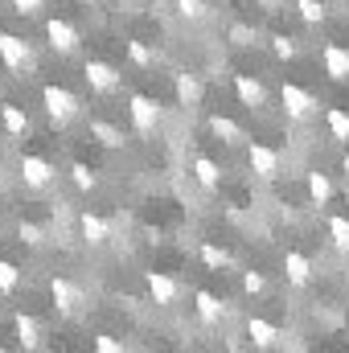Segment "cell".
Wrapping results in <instances>:
<instances>
[{"instance_id": "52a82bcc", "label": "cell", "mask_w": 349, "mask_h": 353, "mask_svg": "<svg viewBox=\"0 0 349 353\" xmlns=\"http://www.w3.org/2000/svg\"><path fill=\"white\" fill-rule=\"evenodd\" d=\"M46 41H50V50L54 54H79V46H83V37H79V29L70 25V21H62V17H50L46 21Z\"/></svg>"}, {"instance_id": "4fadbf2b", "label": "cell", "mask_w": 349, "mask_h": 353, "mask_svg": "<svg viewBox=\"0 0 349 353\" xmlns=\"http://www.w3.org/2000/svg\"><path fill=\"white\" fill-rule=\"evenodd\" d=\"M235 94H239V103L251 107V111H263V107H267V87H263L255 74H235Z\"/></svg>"}, {"instance_id": "f35d334b", "label": "cell", "mask_w": 349, "mask_h": 353, "mask_svg": "<svg viewBox=\"0 0 349 353\" xmlns=\"http://www.w3.org/2000/svg\"><path fill=\"white\" fill-rule=\"evenodd\" d=\"M341 173H346V181H349V152L341 157Z\"/></svg>"}, {"instance_id": "ac0fdd59", "label": "cell", "mask_w": 349, "mask_h": 353, "mask_svg": "<svg viewBox=\"0 0 349 353\" xmlns=\"http://www.w3.org/2000/svg\"><path fill=\"white\" fill-rule=\"evenodd\" d=\"M173 90H177V103L181 107H197L201 103V79L189 74V70H177L173 74Z\"/></svg>"}, {"instance_id": "836d02e7", "label": "cell", "mask_w": 349, "mask_h": 353, "mask_svg": "<svg viewBox=\"0 0 349 353\" xmlns=\"http://www.w3.org/2000/svg\"><path fill=\"white\" fill-rule=\"evenodd\" d=\"M243 292L247 296H263L267 292V279H263L259 271H243Z\"/></svg>"}, {"instance_id": "ffe728a7", "label": "cell", "mask_w": 349, "mask_h": 353, "mask_svg": "<svg viewBox=\"0 0 349 353\" xmlns=\"http://www.w3.org/2000/svg\"><path fill=\"white\" fill-rule=\"evenodd\" d=\"M189 173H193V181L201 185V189H222V169L210 161V157H193V165H189Z\"/></svg>"}, {"instance_id": "4dcf8cb0", "label": "cell", "mask_w": 349, "mask_h": 353, "mask_svg": "<svg viewBox=\"0 0 349 353\" xmlns=\"http://www.w3.org/2000/svg\"><path fill=\"white\" fill-rule=\"evenodd\" d=\"M70 181H74L79 193H94V189H99V176L90 173L87 165H70Z\"/></svg>"}, {"instance_id": "e0dca14e", "label": "cell", "mask_w": 349, "mask_h": 353, "mask_svg": "<svg viewBox=\"0 0 349 353\" xmlns=\"http://www.w3.org/2000/svg\"><path fill=\"white\" fill-rule=\"evenodd\" d=\"M90 140H94L99 148H111V152H119V148L128 144L123 128H115V123H107V119H90Z\"/></svg>"}, {"instance_id": "d590c367", "label": "cell", "mask_w": 349, "mask_h": 353, "mask_svg": "<svg viewBox=\"0 0 349 353\" xmlns=\"http://www.w3.org/2000/svg\"><path fill=\"white\" fill-rule=\"evenodd\" d=\"M12 8H17L21 17H41V8H46V0H12Z\"/></svg>"}, {"instance_id": "8992f818", "label": "cell", "mask_w": 349, "mask_h": 353, "mask_svg": "<svg viewBox=\"0 0 349 353\" xmlns=\"http://www.w3.org/2000/svg\"><path fill=\"white\" fill-rule=\"evenodd\" d=\"M0 62H4L12 74L33 70V50H29V41L17 37V33H0Z\"/></svg>"}, {"instance_id": "4316f807", "label": "cell", "mask_w": 349, "mask_h": 353, "mask_svg": "<svg viewBox=\"0 0 349 353\" xmlns=\"http://www.w3.org/2000/svg\"><path fill=\"white\" fill-rule=\"evenodd\" d=\"M17 234H21V243H25V247H46V239H50V230H46L41 222H21V226H17Z\"/></svg>"}, {"instance_id": "3957f363", "label": "cell", "mask_w": 349, "mask_h": 353, "mask_svg": "<svg viewBox=\"0 0 349 353\" xmlns=\"http://www.w3.org/2000/svg\"><path fill=\"white\" fill-rule=\"evenodd\" d=\"M128 115H132V128H136V136H152L157 132V123H161V103L152 99V94H132L128 99Z\"/></svg>"}, {"instance_id": "8d00e7d4", "label": "cell", "mask_w": 349, "mask_h": 353, "mask_svg": "<svg viewBox=\"0 0 349 353\" xmlns=\"http://www.w3.org/2000/svg\"><path fill=\"white\" fill-rule=\"evenodd\" d=\"M94 350H99V353H119L123 345H119L115 337H107V333H99V337H94Z\"/></svg>"}, {"instance_id": "cb8c5ba5", "label": "cell", "mask_w": 349, "mask_h": 353, "mask_svg": "<svg viewBox=\"0 0 349 353\" xmlns=\"http://www.w3.org/2000/svg\"><path fill=\"white\" fill-rule=\"evenodd\" d=\"M296 12L304 25H325L329 21V4L325 0H296Z\"/></svg>"}, {"instance_id": "9c48e42d", "label": "cell", "mask_w": 349, "mask_h": 353, "mask_svg": "<svg viewBox=\"0 0 349 353\" xmlns=\"http://www.w3.org/2000/svg\"><path fill=\"white\" fill-rule=\"evenodd\" d=\"M144 288H148L152 304H161V308H173L177 300H181V283H177L173 275H165V271H148Z\"/></svg>"}, {"instance_id": "f546056e", "label": "cell", "mask_w": 349, "mask_h": 353, "mask_svg": "<svg viewBox=\"0 0 349 353\" xmlns=\"http://www.w3.org/2000/svg\"><path fill=\"white\" fill-rule=\"evenodd\" d=\"M177 17H185V21H206L210 17V4L206 0H177Z\"/></svg>"}, {"instance_id": "6da1fadb", "label": "cell", "mask_w": 349, "mask_h": 353, "mask_svg": "<svg viewBox=\"0 0 349 353\" xmlns=\"http://www.w3.org/2000/svg\"><path fill=\"white\" fill-rule=\"evenodd\" d=\"M41 107H46V115H50V123H54V128H66L70 119H79L83 99H79L74 90L58 87V83H46V87H41Z\"/></svg>"}, {"instance_id": "30bf717a", "label": "cell", "mask_w": 349, "mask_h": 353, "mask_svg": "<svg viewBox=\"0 0 349 353\" xmlns=\"http://www.w3.org/2000/svg\"><path fill=\"white\" fill-rule=\"evenodd\" d=\"M247 161H251V169H255L259 181H275V176L283 173L279 152H275V148H267V144H251V148H247Z\"/></svg>"}, {"instance_id": "8fae6325", "label": "cell", "mask_w": 349, "mask_h": 353, "mask_svg": "<svg viewBox=\"0 0 349 353\" xmlns=\"http://www.w3.org/2000/svg\"><path fill=\"white\" fill-rule=\"evenodd\" d=\"M79 234H83L87 247H107V243H111V222H107L103 214L87 210V214H79Z\"/></svg>"}, {"instance_id": "ab89813d", "label": "cell", "mask_w": 349, "mask_h": 353, "mask_svg": "<svg viewBox=\"0 0 349 353\" xmlns=\"http://www.w3.org/2000/svg\"><path fill=\"white\" fill-rule=\"evenodd\" d=\"M79 4H87V8H90V4H94V0H79Z\"/></svg>"}, {"instance_id": "d6986e66", "label": "cell", "mask_w": 349, "mask_h": 353, "mask_svg": "<svg viewBox=\"0 0 349 353\" xmlns=\"http://www.w3.org/2000/svg\"><path fill=\"white\" fill-rule=\"evenodd\" d=\"M283 275H288L292 288H304V283L312 279V259L300 255V251H288V255H283Z\"/></svg>"}, {"instance_id": "1f68e13d", "label": "cell", "mask_w": 349, "mask_h": 353, "mask_svg": "<svg viewBox=\"0 0 349 353\" xmlns=\"http://www.w3.org/2000/svg\"><path fill=\"white\" fill-rule=\"evenodd\" d=\"M17 283H21V267L8 263V259H0V292H4V296H12V292H17Z\"/></svg>"}, {"instance_id": "5bb4252c", "label": "cell", "mask_w": 349, "mask_h": 353, "mask_svg": "<svg viewBox=\"0 0 349 353\" xmlns=\"http://www.w3.org/2000/svg\"><path fill=\"white\" fill-rule=\"evenodd\" d=\"M0 123H4V132H8L12 140H25V136L33 132L29 111H25V107H17V103H4V107H0Z\"/></svg>"}, {"instance_id": "484cf974", "label": "cell", "mask_w": 349, "mask_h": 353, "mask_svg": "<svg viewBox=\"0 0 349 353\" xmlns=\"http://www.w3.org/2000/svg\"><path fill=\"white\" fill-rule=\"evenodd\" d=\"M271 54H275L279 62H292V58L300 54V41H296L292 33H271Z\"/></svg>"}, {"instance_id": "7402d4cb", "label": "cell", "mask_w": 349, "mask_h": 353, "mask_svg": "<svg viewBox=\"0 0 349 353\" xmlns=\"http://www.w3.org/2000/svg\"><path fill=\"white\" fill-rule=\"evenodd\" d=\"M247 337H251V341H255L259 350H271V345H275V341H279L283 333H279V329H275L271 321H263V316H251V321H247Z\"/></svg>"}, {"instance_id": "d4e9b609", "label": "cell", "mask_w": 349, "mask_h": 353, "mask_svg": "<svg viewBox=\"0 0 349 353\" xmlns=\"http://www.w3.org/2000/svg\"><path fill=\"white\" fill-rule=\"evenodd\" d=\"M325 123H329V132H333L337 144H349V111H341V107H325Z\"/></svg>"}, {"instance_id": "7c38bea8", "label": "cell", "mask_w": 349, "mask_h": 353, "mask_svg": "<svg viewBox=\"0 0 349 353\" xmlns=\"http://www.w3.org/2000/svg\"><path fill=\"white\" fill-rule=\"evenodd\" d=\"M321 66H325V74H329L333 83H346L349 79V50L337 46V41H325V46H321Z\"/></svg>"}, {"instance_id": "603a6c76", "label": "cell", "mask_w": 349, "mask_h": 353, "mask_svg": "<svg viewBox=\"0 0 349 353\" xmlns=\"http://www.w3.org/2000/svg\"><path fill=\"white\" fill-rule=\"evenodd\" d=\"M304 185H308V201H312V205H329V197H333V181L321 173V169H312Z\"/></svg>"}, {"instance_id": "d6a6232c", "label": "cell", "mask_w": 349, "mask_h": 353, "mask_svg": "<svg viewBox=\"0 0 349 353\" xmlns=\"http://www.w3.org/2000/svg\"><path fill=\"white\" fill-rule=\"evenodd\" d=\"M128 58H132V66H152V62H157V54H152L144 41H136V37L128 41Z\"/></svg>"}, {"instance_id": "5b68a950", "label": "cell", "mask_w": 349, "mask_h": 353, "mask_svg": "<svg viewBox=\"0 0 349 353\" xmlns=\"http://www.w3.org/2000/svg\"><path fill=\"white\" fill-rule=\"evenodd\" d=\"M83 79H87V87L94 94H115L119 83H123V74L111 66V62H103V58H87L83 62Z\"/></svg>"}, {"instance_id": "f1b7e54d", "label": "cell", "mask_w": 349, "mask_h": 353, "mask_svg": "<svg viewBox=\"0 0 349 353\" xmlns=\"http://www.w3.org/2000/svg\"><path fill=\"white\" fill-rule=\"evenodd\" d=\"M329 239H333V247H337V251H346V255H349V218H341V214H333V218H329Z\"/></svg>"}, {"instance_id": "ba28073f", "label": "cell", "mask_w": 349, "mask_h": 353, "mask_svg": "<svg viewBox=\"0 0 349 353\" xmlns=\"http://www.w3.org/2000/svg\"><path fill=\"white\" fill-rule=\"evenodd\" d=\"M17 169H21V181H25V189H46V185L58 176V169H54L46 157H37V152H25Z\"/></svg>"}, {"instance_id": "83f0119b", "label": "cell", "mask_w": 349, "mask_h": 353, "mask_svg": "<svg viewBox=\"0 0 349 353\" xmlns=\"http://www.w3.org/2000/svg\"><path fill=\"white\" fill-rule=\"evenodd\" d=\"M201 263L210 267V271H222V267H230V251L214 247V243H201Z\"/></svg>"}, {"instance_id": "44dd1931", "label": "cell", "mask_w": 349, "mask_h": 353, "mask_svg": "<svg viewBox=\"0 0 349 353\" xmlns=\"http://www.w3.org/2000/svg\"><path fill=\"white\" fill-rule=\"evenodd\" d=\"M12 329H17V341H21L25 350H37V345H41V325H37V316L17 312V316H12Z\"/></svg>"}, {"instance_id": "74e56055", "label": "cell", "mask_w": 349, "mask_h": 353, "mask_svg": "<svg viewBox=\"0 0 349 353\" xmlns=\"http://www.w3.org/2000/svg\"><path fill=\"white\" fill-rule=\"evenodd\" d=\"M255 4H259L263 12H279L283 8V0H255Z\"/></svg>"}, {"instance_id": "277c9868", "label": "cell", "mask_w": 349, "mask_h": 353, "mask_svg": "<svg viewBox=\"0 0 349 353\" xmlns=\"http://www.w3.org/2000/svg\"><path fill=\"white\" fill-rule=\"evenodd\" d=\"M50 296H54L58 316H79V308L87 304L83 288H79L74 279H66V275H54V279H50Z\"/></svg>"}, {"instance_id": "2e32d148", "label": "cell", "mask_w": 349, "mask_h": 353, "mask_svg": "<svg viewBox=\"0 0 349 353\" xmlns=\"http://www.w3.org/2000/svg\"><path fill=\"white\" fill-rule=\"evenodd\" d=\"M210 132H214L222 144H230V148H243V144H247V132H243V123H235L230 115H210Z\"/></svg>"}, {"instance_id": "9a60e30c", "label": "cell", "mask_w": 349, "mask_h": 353, "mask_svg": "<svg viewBox=\"0 0 349 353\" xmlns=\"http://www.w3.org/2000/svg\"><path fill=\"white\" fill-rule=\"evenodd\" d=\"M193 308H197L201 325H222V316H226V304H222L214 292H206V288L193 292Z\"/></svg>"}, {"instance_id": "7a4b0ae2", "label": "cell", "mask_w": 349, "mask_h": 353, "mask_svg": "<svg viewBox=\"0 0 349 353\" xmlns=\"http://www.w3.org/2000/svg\"><path fill=\"white\" fill-rule=\"evenodd\" d=\"M279 99H283V111H288V119H296V123L312 119V115H317V107H321V99H317L308 87H300V83H283Z\"/></svg>"}, {"instance_id": "e575fe53", "label": "cell", "mask_w": 349, "mask_h": 353, "mask_svg": "<svg viewBox=\"0 0 349 353\" xmlns=\"http://www.w3.org/2000/svg\"><path fill=\"white\" fill-rule=\"evenodd\" d=\"M230 41H235V46H251V41H255V29L239 21V25H230Z\"/></svg>"}]
</instances>
